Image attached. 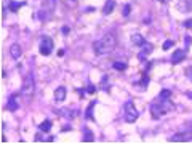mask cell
<instances>
[{"label": "cell", "mask_w": 192, "mask_h": 144, "mask_svg": "<svg viewBox=\"0 0 192 144\" xmlns=\"http://www.w3.org/2000/svg\"><path fill=\"white\" fill-rule=\"evenodd\" d=\"M141 48H143V51H141V53H144V55H149V53L152 51V45H151V43H147V42L141 45Z\"/></svg>", "instance_id": "17"}, {"label": "cell", "mask_w": 192, "mask_h": 144, "mask_svg": "<svg viewBox=\"0 0 192 144\" xmlns=\"http://www.w3.org/2000/svg\"><path fill=\"white\" fill-rule=\"evenodd\" d=\"M69 32V27H62V34H67Z\"/></svg>", "instance_id": "25"}, {"label": "cell", "mask_w": 192, "mask_h": 144, "mask_svg": "<svg viewBox=\"0 0 192 144\" xmlns=\"http://www.w3.org/2000/svg\"><path fill=\"white\" fill-rule=\"evenodd\" d=\"M170 96H171V91H170V90H162L160 95H158V99H168Z\"/></svg>", "instance_id": "19"}, {"label": "cell", "mask_w": 192, "mask_h": 144, "mask_svg": "<svg viewBox=\"0 0 192 144\" xmlns=\"http://www.w3.org/2000/svg\"><path fill=\"white\" fill-rule=\"evenodd\" d=\"M173 107H175V106H173L168 99H160L158 103L151 104L152 117H154V119H158L160 115H165V114H168L170 110H173Z\"/></svg>", "instance_id": "2"}, {"label": "cell", "mask_w": 192, "mask_h": 144, "mask_svg": "<svg viewBox=\"0 0 192 144\" xmlns=\"http://www.w3.org/2000/svg\"><path fill=\"white\" fill-rule=\"evenodd\" d=\"M66 88L64 86H58V88L55 90V101L56 103H61V101H64V98H66Z\"/></svg>", "instance_id": "9"}, {"label": "cell", "mask_w": 192, "mask_h": 144, "mask_svg": "<svg viewBox=\"0 0 192 144\" xmlns=\"http://www.w3.org/2000/svg\"><path fill=\"white\" fill-rule=\"evenodd\" d=\"M96 91V88H95V86H93V85H88V86H86V93H90V95H93V93H95Z\"/></svg>", "instance_id": "22"}, {"label": "cell", "mask_w": 192, "mask_h": 144, "mask_svg": "<svg viewBox=\"0 0 192 144\" xmlns=\"http://www.w3.org/2000/svg\"><path fill=\"white\" fill-rule=\"evenodd\" d=\"M112 67L115 69V71H125V69H127V64H125V62H120V61H115L112 64Z\"/></svg>", "instance_id": "16"}, {"label": "cell", "mask_w": 192, "mask_h": 144, "mask_svg": "<svg viewBox=\"0 0 192 144\" xmlns=\"http://www.w3.org/2000/svg\"><path fill=\"white\" fill-rule=\"evenodd\" d=\"M53 8H55V0H45L43 11H48V13H53Z\"/></svg>", "instance_id": "11"}, {"label": "cell", "mask_w": 192, "mask_h": 144, "mask_svg": "<svg viewBox=\"0 0 192 144\" xmlns=\"http://www.w3.org/2000/svg\"><path fill=\"white\" fill-rule=\"evenodd\" d=\"M50 128H51V122H50V120H43V122L40 123L42 131H50Z\"/></svg>", "instance_id": "15"}, {"label": "cell", "mask_w": 192, "mask_h": 144, "mask_svg": "<svg viewBox=\"0 0 192 144\" xmlns=\"http://www.w3.org/2000/svg\"><path fill=\"white\" fill-rule=\"evenodd\" d=\"M114 10H115V0H107L106 5H104V8H103V13L104 14H110Z\"/></svg>", "instance_id": "10"}, {"label": "cell", "mask_w": 192, "mask_h": 144, "mask_svg": "<svg viewBox=\"0 0 192 144\" xmlns=\"http://www.w3.org/2000/svg\"><path fill=\"white\" fill-rule=\"evenodd\" d=\"M91 110H93V104H91V106H88V109H86V119H90V117L93 115Z\"/></svg>", "instance_id": "23"}, {"label": "cell", "mask_w": 192, "mask_h": 144, "mask_svg": "<svg viewBox=\"0 0 192 144\" xmlns=\"http://www.w3.org/2000/svg\"><path fill=\"white\" fill-rule=\"evenodd\" d=\"M95 139V138H93V133L91 131H88V130H85L83 131V143H91V141Z\"/></svg>", "instance_id": "13"}, {"label": "cell", "mask_w": 192, "mask_h": 144, "mask_svg": "<svg viewBox=\"0 0 192 144\" xmlns=\"http://www.w3.org/2000/svg\"><path fill=\"white\" fill-rule=\"evenodd\" d=\"M131 40H133V43H136V45H143V43H146V40H144V37H141L139 34H134V35H131Z\"/></svg>", "instance_id": "12"}, {"label": "cell", "mask_w": 192, "mask_h": 144, "mask_svg": "<svg viewBox=\"0 0 192 144\" xmlns=\"http://www.w3.org/2000/svg\"><path fill=\"white\" fill-rule=\"evenodd\" d=\"M8 109H10V110H16L18 109V103H16V99H14V98H13V96H11V98H10V101H8Z\"/></svg>", "instance_id": "18"}, {"label": "cell", "mask_w": 192, "mask_h": 144, "mask_svg": "<svg viewBox=\"0 0 192 144\" xmlns=\"http://www.w3.org/2000/svg\"><path fill=\"white\" fill-rule=\"evenodd\" d=\"M117 47V35L114 32H107L106 35L96 40L93 43V50H95L96 55L104 56V55H109L110 51H114V48Z\"/></svg>", "instance_id": "1"}, {"label": "cell", "mask_w": 192, "mask_h": 144, "mask_svg": "<svg viewBox=\"0 0 192 144\" xmlns=\"http://www.w3.org/2000/svg\"><path fill=\"white\" fill-rule=\"evenodd\" d=\"M35 93V79L32 74H27L26 79H24V83L21 86V95L26 96V98H32Z\"/></svg>", "instance_id": "3"}, {"label": "cell", "mask_w": 192, "mask_h": 144, "mask_svg": "<svg viewBox=\"0 0 192 144\" xmlns=\"http://www.w3.org/2000/svg\"><path fill=\"white\" fill-rule=\"evenodd\" d=\"M130 11H131V7H130V5H125V7H123V16H128Z\"/></svg>", "instance_id": "21"}, {"label": "cell", "mask_w": 192, "mask_h": 144, "mask_svg": "<svg viewBox=\"0 0 192 144\" xmlns=\"http://www.w3.org/2000/svg\"><path fill=\"white\" fill-rule=\"evenodd\" d=\"M26 5V2H10V10L11 11H18V8H21V7H24Z\"/></svg>", "instance_id": "14"}, {"label": "cell", "mask_w": 192, "mask_h": 144, "mask_svg": "<svg viewBox=\"0 0 192 144\" xmlns=\"http://www.w3.org/2000/svg\"><path fill=\"white\" fill-rule=\"evenodd\" d=\"M138 115H139V112H138V109L134 107L133 101H127L123 106V117L125 120H127L128 123H133V122H136Z\"/></svg>", "instance_id": "4"}, {"label": "cell", "mask_w": 192, "mask_h": 144, "mask_svg": "<svg viewBox=\"0 0 192 144\" xmlns=\"http://www.w3.org/2000/svg\"><path fill=\"white\" fill-rule=\"evenodd\" d=\"M184 26H186V27H192V19H187L184 23Z\"/></svg>", "instance_id": "24"}, {"label": "cell", "mask_w": 192, "mask_h": 144, "mask_svg": "<svg viewBox=\"0 0 192 144\" xmlns=\"http://www.w3.org/2000/svg\"><path fill=\"white\" fill-rule=\"evenodd\" d=\"M10 55H11V58L13 59H19L21 58V55H23V50H21V47L18 43H13L10 47Z\"/></svg>", "instance_id": "7"}, {"label": "cell", "mask_w": 192, "mask_h": 144, "mask_svg": "<svg viewBox=\"0 0 192 144\" xmlns=\"http://www.w3.org/2000/svg\"><path fill=\"white\" fill-rule=\"evenodd\" d=\"M173 45H175V42H173V40H167V42L163 43V50H168V48H171Z\"/></svg>", "instance_id": "20"}, {"label": "cell", "mask_w": 192, "mask_h": 144, "mask_svg": "<svg viewBox=\"0 0 192 144\" xmlns=\"http://www.w3.org/2000/svg\"><path fill=\"white\" fill-rule=\"evenodd\" d=\"M186 95H187V98H189V99H192V91H187Z\"/></svg>", "instance_id": "26"}, {"label": "cell", "mask_w": 192, "mask_h": 144, "mask_svg": "<svg viewBox=\"0 0 192 144\" xmlns=\"http://www.w3.org/2000/svg\"><path fill=\"white\" fill-rule=\"evenodd\" d=\"M53 51V40L50 37H43L40 42V53L43 56H48V55H51Z\"/></svg>", "instance_id": "5"}, {"label": "cell", "mask_w": 192, "mask_h": 144, "mask_svg": "<svg viewBox=\"0 0 192 144\" xmlns=\"http://www.w3.org/2000/svg\"><path fill=\"white\" fill-rule=\"evenodd\" d=\"M186 50H176L175 53H173V56H171V62L173 64H178V62H181L182 59H184V56H186Z\"/></svg>", "instance_id": "8"}, {"label": "cell", "mask_w": 192, "mask_h": 144, "mask_svg": "<svg viewBox=\"0 0 192 144\" xmlns=\"http://www.w3.org/2000/svg\"><path fill=\"white\" fill-rule=\"evenodd\" d=\"M171 143H186V141H192V133L186 131V133H176L170 138Z\"/></svg>", "instance_id": "6"}]
</instances>
